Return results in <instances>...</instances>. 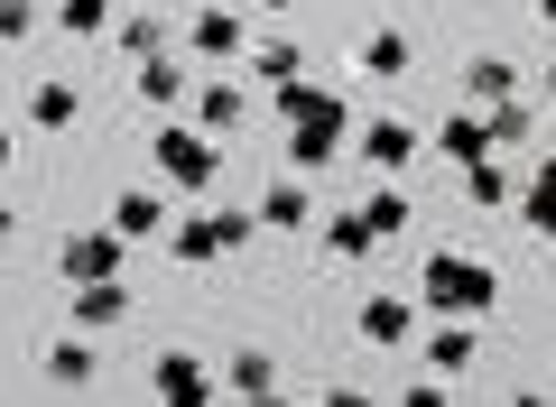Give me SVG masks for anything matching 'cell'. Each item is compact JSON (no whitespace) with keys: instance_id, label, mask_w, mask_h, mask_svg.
<instances>
[{"instance_id":"obj_1","label":"cell","mask_w":556,"mask_h":407,"mask_svg":"<svg viewBox=\"0 0 556 407\" xmlns=\"http://www.w3.org/2000/svg\"><path fill=\"white\" fill-rule=\"evenodd\" d=\"M417 306L427 315H492L501 306V269L473 251H427V269H417Z\"/></svg>"},{"instance_id":"obj_26","label":"cell","mask_w":556,"mask_h":407,"mask_svg":"<svg viewBox=\"0 0 556 407\" xmlns=\"http://www.w3.org/2000/svg\"><path fill=\"white\" fill-rule=\"evenodd\" d=\"M455 93H464V102H473V112H482V102H501V93H519V65H510V56H464V75H455Z\"/></svg>"},{"instance_id":"obj_30","label":"cell","mask_w":556,"mask_h":407,"mask_svg":"<svg viewBox=\"0 0 556 407\" xmlns=\"http://www.w3.org/2000/svg\"><path fill=\"white\" fill-rule=\"evenodd\" d=\"M316 93H325L316 75H288V84H269V102H278V120H306V112H316Z\"/></svg>"},{"instance_id":"obj_11","label":"cell","mask_w":556,"mask_h":407,"mask_svg":"<svg viewBox=\"0 0 556 407\" xmlns=\"http://www.w3.org/2000/svg\"><path fill=\"white\" fill-rule=\"evenodd\" d=\"M353 343H371V352L417 343V306H408V296H362V315H353Z\"/></svg>"},{"instance_id":"obj_8","label":"cell","mask_w":556,"mask_h":407,"mask_svg":"<svg viewBox=\"0 0 556 407\" xmlns=\"http://www.w3.org/2000/svg\"><path fill=\"white\" fill-rule=\"evenodd\" d=\"M417 361L437 370V380H473V361H482V333H473V315H445L427 343H417Z\"/></svg>"},{"instance_id":"obj_18","label":"cell","mask_w":556,"mask_h":407,"mask_svg":"<svg viewBox=\"0 0 556 407\" xmlns=\"http://www.w3.org/2000/svg\"><path fill=\"white\" fill-rule=\"evenodd\" d=\"M427 149H437L445 167H473V157H492V130H482V112H473V102H455V112L437 120V139H427Z\"/></svg>"},{"instance_id":"obj_19","label":"cell","mask_w":556,"mask_h":407,"mask_svg":"<svg viewBox=\"0 0 556 407\" xmlns=\"http://www.w3.org/2000/svg\"><path fill=\"white\" fill-rule=\"evenodd\" d=\"M65 315H75V333H112L121 315H130V288H121V278H84Z\"/></svg>"},{"instance_id":"obj_10","label":"cell","mask_w":556,"mask_h":407,"mask_svg":"<svg viewBox=\"0 0 556 407\" xmlns=\"http://www.w3.org/2000/svg\"><path fill=\"white\" fill-rule=\"evenodd\" d=\"M38 380L47 389H93L102 380V343H93V333H56V343L38 352Z\"/></svg>"},{"instance_id":"obj_20","label":"cell","mask_w":556,"mask_h":407,"mask_svg":"<svg viewBox=\"0 0 556 407\" xmlns=\"http://www.w3.org/2000/svg\"><path fill=\"white\" fill-rule=\"evenodd\" d=\"M186 93H195V75H186V65L167 56V47H159V56H139V102H149V112H159V120L177 112Z\"/></svg>"},{"instance_id":"obj_16","label":"cell","mask_w":556,"mask_h":407,"mask_svg":"<svg viewBox=\"0 0 556 407\" xmlns=\"http://www.w3.org/2000/svg\"><path fill=\"white\" fill-rule=\"evenodd\" d=\"M408 56H417V47H408V28H362L353 75H362V84H399V75H408Z\"/></svg>"},{"instance_id":"obj_33","label":"cell","mask_w":556,"mask_h":407,"mask_svg":"<svg viewBox=\"0 0 556 407\" xmlns=\"http://www.w3.org/2000/svg\"><path fill=\"white\" fill-rule=\"evenodd\" d=\"M10 167H20V130H0V176H10Z\"/></svg>"},{"instance_id":"obj_3","label":"cell","mask_w":556,"mask_h":407,"mask_svg":"<svg viewBox=\"0 0 556 407\" xmlns=\"http://www.w3.org/2000/svg\"><path fill=\"white\" fill-rule=\"evenodd\" d=\"M214 149H223V139H204L195 120H177V112H167V120H159V139H149V167H159V186L204 194V186H214V167H223Z\"/></svg>"},{"instance_id":"obj_25","label":"cell","mask_w":556,"mask_h":407,"mask_svg":"<svg viewBox=\"0 0 556 407\" xmlns=\"http://www.w3.org/2000/svg\"><path fill=\"white\" fill-rule=\"evenodd\" d=\"M223 398H278V352L241 343V352H232V370H223Z\"/></svg>"},{"instance_id":"obj_9","label":"cell","mask_w":556,"mask_h":407,"mask_svg":"<svg viewBox=\"0 0 556 407\" xmlns=\"http://www.w3.org/2000/svg\"><path fill=\"white\" fill-rule=\"evenodd\" d=\"M20 120L38 139H65L84 120V84H65V75H47V84H28V102H20Z\"/></svg>"},{"instance_id":"obj_13","label":"cell","mask_w":556,"mask_h":407,"mask_svg":"<svg viewBox=\"0 0 556 407\" xmlns=\"http://www.w3.org/2000/svg\"><path fill=\"white\" fill-rule=\"evenodd\" d=\"M306 232L325 241V259H334V269H362V259L380 251V232H371V222H362V204H343V214H325V222H306Z\"/></svg>"},{"instance_id":"obj_32","label":"cell","mask_w":556,"mask_h":407,"mask_svg":"<svg viewBox=\"0 0 556 407\" xmlns=\"http://www.w3.org/2000/svg\"><path fill=\"white\" fill-rule=\"evenodd\" d=\"M241 10H251V20H288V10H298V0H241Z\"/></svg>"},{"instance_id":"obj_27","label":"cell","mask_w":556,"mask_h":407,"mask_svg":"<svg viewBox=\"0 0 556 407\" xmlns=\"http://www.w3.org/2000/svg\"><path fill=\"white\" fill-rule=\"evenodd\" d=\"M408 214H417V204H408V186H399V176H380V186L362 194V222H371L380 241H399V232H408Z\"/></svg>"},{"instance_id":"obj_35","label":"cell","mask_w":556,"mask_h":407,"mask_svg":"<svg viewBox=\"0 0 556 407\" xmlns=\"http://www.w3.org/2000/svg\"><path fill=\"white\" fill-rule=\"evenodd\" d=\"M0 241H20V214H10V204H0Z\"/></svg>"},{"instance_id":"obj_31","label":"cell","mask_w":556,"mask_h":407,"mask_svg":"<svg viewBox=\"0 0 556 407\" xmlns=\"http://www.w3.org/2000/svg\"><path fill=\"white\" fill-rule=\"evenodd\" d=\"M38 38V0H0V47Z\"/></svg>"},{"instance_id":"obj_6","label":"cell","mask_w":556,"mask_h":407,"mask_svg":"<svg viewBox=\"0 0 556 407\" xmlns=\"http://www.w3.org/2000/svg\"><path fill=\"white\" fill-rule=\"evenodd\" d=\"M186 47H195L204 65H241V47H251V20H241L232 0H214V10H195V20H186Z\"/></svg>"},{"instance_id":"obj_24","label":"cell","mask_w":556,"mask_h":407,"mask_svg":"<svg viewBox=\"0 0 556 407\" xmlns=\"http://www.w3.org/2000/svg\"><path fill=\"white\" fill-rule=\"evenodd\" d=\"M241 75L269 93V84H288V75H306V56H298V38H251L241 47Z\"/></svg>"},{"instance_id":"obj_21","label":"cell","mask_w":556,"mask_h":407,"mask_svg":"<svg viewBox=\"0 0 556 407\" xmlns=\"http://www.w3.org/2000/svg\"><path fill=\"white\" fill-rule=\"evenodd\" d=\"M510 204H519V222H529L538 241H556V157H538V167L519 176V194H510Z\"/></svg>"},{"instance_id":"obj_36","label":"cell","mask_w":556,"mask_h":407,"mask_svg":"<svg viewBox=\"0 0 556 407\" xmlns=\"http://www.w3.org/2000/svg\"><path fill=\"white\" fill-rule=\"evenodd\" d=\"M538 28H556V0H538Z\"/></svg>"},{"instance_id":"obj_28","label":"cell","mask_w":556,"mask_h":407,"mask_svg":"<svg viewBox=\"0 0 556 407\" xmlns=\"http://www.w3.org/2000/svg\"><path fill=\"white\" fill-rule=\"evenodd\" d=\"M102 38H112L121 56L139 65V56H159V47H167V20H112V28H102Z\"/></svg>"},{"instance_id":"obj_23","label":"cell","mask_w":556,"mask_h":407,"mask_svg":"<svg viewBox=\"0 0 556 407\" xmlns=\"http://www.w3.org/2000/svg\"><path fill=\"white\" fill-rule=\"evenodd\" d=\"M510 194H519V176L501 167V149L464 167V204H473V214H510Z\"/></svg>"},{"instance_id":"obj_14","label":"cell","mask_w":556,"mask_h":407,"mask_svg":"<svg viewBox=\"0 0 556 407\" xmlns=\"http://www.w3.org/2000/svg\"><path fill=\"white\" fill-rule=\"evenodd\" d=\"M149 380H159V398H167V407H204V398H223L214 370H204L195 352H159V361H149Z\"/></svg>"},{"instance_id":"obj_34","label":"cell","mask_w":556,"mask_h":407,"mask_svg":"<svg viewBox=\"0 0 556 407\" xmlns=\"http://www.w3.org/2000/svg\"><path fill=\"white\" fill-rule=\"evenodd\" d=\"M538 102H556V56H547V65H538Z\"/></svg>"},{"instance_id":"obj_22","label":"cell","mask_w":556,"mask_h":407,"mask_svg":"<svg viewBox=\"0 0 556 407\" xmlns=\"http://www.w3.org/2000/svg\"><path fill=\"white\" fill-rule=\"evenodd\" d=\"M112 232H121V241H159V232H167V194H159V186H130V194L112 204Z\"/></svg>"},{"instance_id":"obj_4","label":"cell","mask_w":556,"mask_h":407,"mask_svg":"<svg viewBox=\"0 0 556 407\" xmlns=\"http://www.w3.org/2000/svg\"><path fill=\"white\" fill-rule=\"evenodd\" d=\"M343 149H353V102H343V93H316V112L288 120V167H298V176L334 167Z\"/></svg>"},{"instance_id":"obj_7","label":"cell","mask_w":556,"mask_h":407,"mask_svg":"<svg viewBox=\"0 0 556 407\" xmlns=\"http://www.w3.org/2000/svg\"><path fill=\"white\" fill-rule=\"evenodd\" d=\"M251 222H260V232H288V241H298L306 222H316V194H306V176H298V167L269 176V186H260V204H251Z\"/></svg>"},{"instance_id":"obj_17","label":"cell","mask_w":556,"mask_h":407,"mask_svg":"<svg viewBox=\"0 0 556 407\" xmlns=\"http://www.w3.org/2000/svg\"><path fill=\"white\" fill-rule=\"evenodd\" d=\"M482 130H492V149H501V157H510V149H529V139H538V93L519 84V93L482 102Z\"/></svg>"},{"instance_id":"obj_12","label":"cell","mask_w":556,"mask_h":407,"mask_svg":"<svg viewBox=\"0 0 556 407\" xmlns=\"http://www.w3.org/2000/svg\"><path fill=\"white\" fill-rule=\"evenodd\" d=\"M186 102H195V130H204V139H232L241 120H251V93H241V75H214V84H195Z\"/></svg>"},{"instance_id":"obj_15","label":"cell","mask_w":556,"mask_h":407,"mask_svg":"<svg viewBox=\"0 0 556 407\" xmlns=\"http://www.w3.org/2000/svg\"><path fill=\"white\" fill-rule=\"evenodd\" d=\"M56 269H65V288H84V278H121V232H75V241H56Z\"/></svg>"},{"instance_id":"obj_29","label":"cell","mask_w":556,"mask_h":407,"mask_svg":"<svg viewBox=\"0 0 556 407\" xmlns=\"http://www.w3.org/2000/svg\"><path fill=\"white\" fill-rule=\"evenodd\" d=\"M56 28H65V38H84V47H93L102 28H112V0H56Z\"/></svg>"},{"instance_id":"obj_5","label":"cell","mask_w":556,"mask_h":407,"mask_svg":"<svg viewBox=\"0 0 556 407\" xmlns=\"http://www.w3.org/2000/svg\"><path fill=\"white\" fill-rule=\"evenodd\" d=\"M353 157H362V167H380V176H399V167L427 157V130H408L399 112H371V120L353 130Z\"/></svg>"},{"instance_id":"obj_2","label":"cell","mask_w":556,"mask_h":407,"mask_svg":"<svg viewBox=\"0 0 556 407\" xmlns=\"http://www.w3.org/2000/svg\"><path fill=\"white\" fill-rule=\"evenodd\" d=\"M251 241H260L251 204H232V214H186V222H167V259H177V269H214V259L251 251Z\"/></svg>"}]
</instances>
